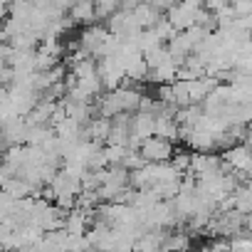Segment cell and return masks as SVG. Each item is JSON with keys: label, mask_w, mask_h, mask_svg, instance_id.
<instances>
[{"label": "cell", "mask_w": 252, "mask_h": 252, "mask_svg": "<svg viewBox=\"0 0 252 252\" xmlns=\"http://www.w3.org/2000/svg\"><path fill=\"white\" fill-rule=\"evenodd\" d=\"M131 15H134V23H136V28L139 30H151L163 15L154 8V3H139L134 10H131Z\"/></svg>", "instance_id": "7a4b0ae2"}, {"label": "cell", "mask_w": 252, "mask_h": 252, "mask_svg": "<svg viewBox=\"0 0 252 252\" xmlns=\"http://www.w3.org/2000/svg\"><path fill=\"white\" fill-rule=\"evenodd\" d=\"M245 230H247V235H252V213L245 215Z\"/></svg>", "instance_id": "5b68a950"}, {"label": "cell", "mask_w": 252, "mask_h": 252, "mask_svg": "<svg viewBox=\"0 0 252 252\" xmlns=\"http://www.w3.org/2000/svg\"><path fill=\"white\" fill-rule=\"evenodd\" d=\"M139 154L146 163H168L176 154V146L166 139H158V136H151L146 141H141L139 146Z\"/></svg>", "instance_id": "6da1fadb"}, {"label": "cell", "mask_w": 252, "mask_h": 252, "mask_svg": "<svg viewBox=\"0 0 252 252\" xmlns=\"http://www.w3.org/2000/svg\"><path fill=\"white\" fill-rule=\"evenodd\" d=\"M67 18L72 20V25H74V23H82V25H87V28L94 25V23H96V18H94V3H89V0H82V3H72Z\"/></svg>", "instance_id": "3957f363"}, {"label": "cell", "mask_w": 252, "mask_h": 252, "mask_svg": "<svg viewBox=\"0 0 252 252\" xmlns=\"http://www.w3.org/2000/svg\"><path fill=\"white\" fill-rule=\"evenodd\" d=\"M121 10V3H116V0H101V3H94V18L96 20H111L116 13Z\"/></svg>", "instance_id": "277c9868"}]
</instances>
